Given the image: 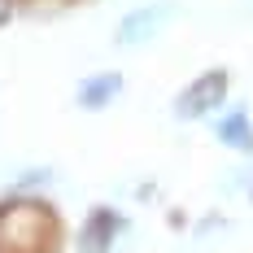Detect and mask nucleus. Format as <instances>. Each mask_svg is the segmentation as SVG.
Instances as JSON below:
<instances>
[{"label":"nucleus","instance_id":"obj_1","mask_svg":"<svg viewBox=\"0 0 253 253\" xmlns=\"http://www.w3.org/2000/svg\"><path fill=\"white\" fill-rule=\"evenodd\" d=\"M57 240V218L35 201H18L0 210V253H44Z\"/></svg>","mask_w":253,"mask_h":253},{"label":"nucleus","instance_id":"obj_2","mask_svg":"<svg viewBox=\"0 0 253 253\" xmlns=\"http://www.w3.org/2000/svg\"><path fill=\"white\" fill-rule=\"evenodd\" d=\"M227 96V70H205L179 92V118H201L210 109H218Z\"/></svg>","mask_w":253,"mask_h":253},{"label":"nucleus","instance_id":"obj_7","mask_svg":"<svg viewBox=\"0 0 253 253\" xmlns=\"http://www.w3.org/2000/svg\"><path fill=\"white\" fill-rule=\"evenodd\" d=\"M9 18H13V0H0V26L9 22Z\"/></svg>","mask_w":253,"mask_h":253},{"label":"nucleus","instance_id":"obj_3","mask_svg":"<svg viewBox=\"0 0 253 253\" xmlns=\"http://www.w3.org/2000/svg\"><path fill=\"white\" fill-rule=\"evenodd\" d=\"M118 231H123V218H118L114 210H96V214L87 218L83 236H79V249L83 253H109V245H114Z\"/></svg>","mask_w":253,"mask_h":253},{"label":"nucleus","instance_id":"obj_4","mask_svg":"<svg viewBox=\"0 0 253 253\" xmlns=\"http://www.w3.org/2000/svg\"><path fill=\"white\" fill-rule=\"evenodd\" d=\"M166 18H170V9H166V4H144V9H135V13H126V18H123L118 40H123V44H140V40H149Z\"/></svg>","mask_w":253,"mask_h":253},{"label":"nucleus","instance_id":"obj_5","mask_svg":"<svg viewBox=\"0 0 253 253\" xmlns=\"http://www.w3.org/2000/svg\"><path fill=\"white\" fill-rule=\"evenodd\" d=\"M118 92H123V75L105 70V75H92L83 87H79V101H83V109H105Z\"/></svg>","mask_w":253,"mask_h":253},{"label":"nucleus","instance_id":"obj_6","mask_svg":"<svg viewBox=\"0 0 253 253\" xmlns=\"http://www.w3.org/2000/svg\"><path fill=\"white\" fill-rule=\"evenodd\" d=\"M218 140L231 144V149H240V153H253V123H249V114H245V109H231L227 118L218 123Z\"/></svg>","mask_w":253,"mask_h":253}]
</instances>
